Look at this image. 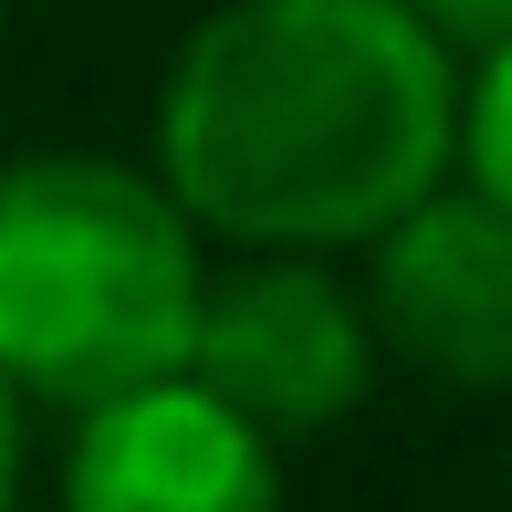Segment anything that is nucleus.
Segmentation results:
<instances>
[{
    "instance_id": "2",
    "label": "nucleus",
    "mask_w": 512,
    "mask_h": 512,
    "mask_svg": "<svg viewBox=\"0 0 512 512\" xmlns=\"http://www.w3.org/2000/svg\"><path fill=\"white\" fill-rule=\"evenodd\" d=\"M209 230L136 157L42 147L0 168V387L21 408H115L189 377Z\"/></svg>"
},
{
    "instance_id": "4",
    "label": "nucleus",
    "mask_w": 512,
    "mask_h": 512,
    "mask_svg": "<svg viewBox=\"0 0 512 512\" xmlns=\"http://www.w3.org/2000/svg\"><path fill=\"white\" fill-rule=\"evenodd\" d=\"M366 314L408 377L502 398L512 387V209H492L460 178L439 199H418L366 251Z\"/></svg>"
},
{
    "instance_id": "6",
    "label": "nucleus",
    "mask_w": 512,
    "mask_h": 512,
    "mask_svg": "<svg viewBox=\"0 0 512 512\" xmlns=\"http://www.w3.org/2000/svg\"><path fill=\"white\" fill-rule=\"evenodd\" d=\"M460 189L512 209V42L460 74Z\"/></svg>"
},
{
    "instance_id": "8",
    "label": "nucleus",
    "mask_w": 512,
    "mask_h": 512,
    "mask_svg": "<svg viewBox=\"0 0 512 512\" xmlns=\"http://www.w3.org/2000/svg\"><path fill=\"white\" fill-rule=\"evenodd\" d=\"M11 492H21V398L0 387V512H11Z\"/></svg>"
},
{
    "instance_id": "1",
    "label": "nucleus",
    "mask_w": 512,
    "mask_h": 512,
    "mask_svg": "<svg viewBox=\"0 0 512 512\" xmlns=\"http://www.w3.org/2000/svg\"><path fill=\"white\" fill-rule=\"evenodd\" d=\"M147 168L230 251H377L460 178V63L408 0H220L168 53Z\"/></svg>"
},
{
    "instance_id": "3",
    "label": "nucleus",
    "mask_w": 512,
    "mask_h": 512,
    "mask_svg": "<svg viewBox=\"0 0 512 512\" xmlns=\"http://www.w3.org/2000/svg\"><path fill=\"white\" fill-rule=\"evenodd\" d=\"M377 366H387V345H377V314H366V283H345L335 262H314V251H230L209 272L189 377L230 418H251L272 450L345 429L377 387Z\"/></svg>"
},
{
    "instance_id": "5",
    "label": "nucleus",
    "mask_w": 512,
    "mask_h": 512,
    "mask_svg": "<svg viewBox=\"0 0 512 512\" xmlns=\"http://www.w3.org/2000/svg\"><path fill=\"white\" fill-rule=\"evenodd\" d=\"M53 512H283V450L199 377H168L74 418Z\"/></svg>"
},
{
    "instance_id": "7",
    "label": "nucleus",
    "mask_w": 512,
    "mask_h": 512,
    "mask_svg": "<svg viewBox=\"0 0 512 512\" xmlns=\"http://www.w3.org/2000/svg\"><path fill=\"white\" fill-rule=\"evenodd\" d=\"M408 11L429 21V42L460 63V74H471L481 53H502V42H512V0H408Z\"/></svg>"
}]
</instances>
